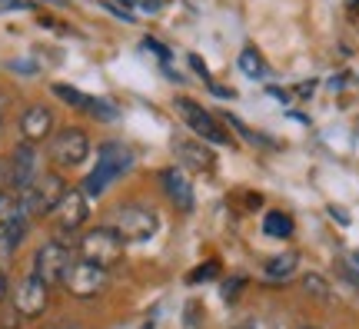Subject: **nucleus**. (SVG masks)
I'll use <instances>...</instances> for the list:
<instances>
[{
	"instance_id": "28",
	"label": "nucleus",
	"mask_w": 359,
	"mask_h": 329,
	"mask_svg": "<svg viewBox=\"0 0 359 329\" xmlns=\"http://www.w3.org/2000/svg\"><path fill=\"white\" fill-rule=\"evenodd\" d=\"M120 4H127V7H133V0H120Z\"/></svg>"
},
{
	"instance_id": "13",
	"label": "nucleus",
	"mask_w": 359,
	"mask_h": 329,
	"mask_svg": "<svg viewBox=\"0 0 359 329\" xmlns=\"http://www.w3.org/2000/svg\"><path fill=\"white\" fill-rule=\"evenodd\" d=\"M160 183H163V190H167V196L173 203H177L183 213H190L193 210V187H190V180L183 177V170H177V166H167L163 173H160Z\"/></svg>"
},
{
	"instance_id": "24",
	"label": "nucleus",
	"mask_w": 359,
	"mask_h": 329,
	"mask_svg": "<svg viewBox=\"0 0 359 329\" xmlns=\"http://www.w3.org/2000/svg\"><path fill=\"white\" fill-rule=\"evenodd\" d=\"M143 47H147V51H154V53H160L163 60H167V57H170V51H167V47H163L160 40H154V37H147V40H143Z\"/></svg>"
},
{
	"instance_id": "14",
	"label": "nucleus",
	"mask_w": 359,
	"mask_h": 329,
	"mask_svg": "<svg viewBox=\"0 0 359 329\" xmlns=\"http://www.w3.org/2000/svg\"><path fill=\"white\" fill-rule=\"evenodd\" d=\"M263 233L273 236V240H290L293 236V216L283 213V210H269L263 216Z\"/></svg>"
},
{
	"instance_id": "23",
	"label": "nucleus",
	"mask_w": 359,
	"mask_h": 329,
	"mask_svg": "<svg viewBox=\"0 0 359 329\" xmlns=\"http://www.w3.org/2000/svg\"><path fill=\"white\" fill-rule=\"evenodd\" d=\"M190 67L196 70V74H200V80H206V83H213V76L206 74V64L200 60V57H196V53H190Z\"/></svg>"
},
{
	"instance_id": "29",
	"label": "nucleus",
	"mask_w": 359,
	"mask_h": 329,
	"mask_svg": "<svg viewBox=\"0 0 359 329\" xmlns=\"http://www.w3.org/2000/svg\"><path fill=\"white\" fill-rule=\"evenodd\" d=\"M353 263H356V266H359V253H356V256H353Z\"/></svg>"
},
{
	"instance_id": "26",
	"label": "nucleus",
	"mask_w": 359,
	"mask_h": 329,
	"mask_svg": "<svg viewBox=\"0 0 359 329\" xmlns=\"http://www.w3.org/2000/svg\"><path fill=\"white\" fill-rule=\"evenodd\" d=\"M7 300V273H0V303Z\"/></svg>"
},
{
	"instance_id": "9",
	"label": "nucleus",
	"mask_w": 359,
	"mask_h": 329,
	"mask_svg": "<svg viewBox=\"0 0 359 329\" xmlns=\"http://www.w3.org/2000/svg\"><path fill=\"white\" fill-rule=\"evenodd\" d=\"M90 156V137L83 133V130H77V127H67V130H60L57 137H53V143H50V160L57 166H80L83 160Z\"/></svg>"
},
{
	"instance_id": "1",
	"label": "nucleus",
	"mask_w": 359,
	"mask_h": 329,
	"mask_svg": "<svg viewBox=\"0 0 359 329\" xmlns=\"http://www.w3.org/2000/svg\"><path fill=\"white\" fill-rule=\"evenodd\" d=\"M130 166H133V153L123 147V143H103L97 150V166L90 170L87 183H83V193L87 196H100L116 177H123Z\"/></svg>"
},
{
	"instance_id": "17",
	"label": "nucleus",
	"mask_w": 359,
	"mask_h": 329,
	"mask_svg": "<svg viewBox=\"0 0 359 329\" xmlns=\"http://www.w3.org/2000/svg\"><path fill=\"white\" fill-rule=\"evenodd\" d=\"M240 70H243L246 76H253V80H263V76L269 74L266 60H263V57H259L253 47H246V51L240 53Z\"/></svg>"
},
{
	"instance_id": "27",
	"label": "nucleus",
	"mask_w": 359,
	"mask_h": 329,
	"mask_svg": "<svg viewBox=\"0 0 359 329\" xmlns=\"http://www.w3.org/2000/svg\"><path fill=\"white\" fill-rule=\"evenodd\" d=\"M236 329H257V323H250V319H246V323H240Z\"/></svg>"
},
{
	"instance_id": "2",
	"label": "nucleus",
	"mask_w": 359,
	"mask_h": 329,
	"mask_svg": "<svg viewBox=\"0 0 359 329\" xmlns=\"http://www.w3.org/2000/svg\"><path fill=\"white\" fill-rule=\"evenodd\" d=\"M40 177V153L34 150V143H20L17 150L0 163V190H30Z\"/></svg>"
},
{
	"instance_id": "4",
	"label": "nucleus",
	"mask_w": 359,
	"mask_h": 329,
	"mask_svg": "<svg viewBox=\"0 0 359 329\" xmlns=\"http://www.w3.org/2000/svg\"><path fill=\"white\" fill-rule=\"evenodd\" d=\"M64 177H57V173H40L37 183L30 187V190L20 193V213L30 220V216H47L57 210V203L64 200Z\"/></svg>"
},
{
	"instance_id": "30",
	"label": "nucleus",
	"mask_w": 359,
	"mask_h": 329,
	"mask_svg": "<svg viewBox=\"0 0 359 329\" xmlns=\"http://www.w3.org/2000/svg\"><path fill=\"white\" fill-rule=\"evenodd\" d=\"M299 329H320V326H299Z\"/></svg>"
},
{
	"instance_id": "5",
	"label": "nucleus",
	"mask_w": 359,
	"mask_h": 329,
	"mask_svg": "<svg viewBox=\"0 0 359 329\" xmlns=\"http://www.w3.org/2000/svg\"><path fill=\"white\" fill-rule=\"evenodd\" d=\"M74 266V253H70V246L60 240H50L43 243L34 256V276L50 290V286H60L67 276V269Z\"/></svg>"
},
{
	"instance_id": "3",
	"label": "nucleus",
	"mask_w": 359,
	"mask_h": 329,
	"mask_svg": "<svg viewBox=\"0 0 359 329\" xmlns=\"http://www.w3.org/2000/svg\"><path fill=\"white\" fill-rule=\"evenodd\" d=\"M80 260L87 263L100 266V269H110L123 260V240L114 227H97V229H87L80 236Z\"/></svg>"
},
{
	"instance_id": "10",
	"label": "nucleus",
	"mask_w": 359,
	"mask_h": 329,
	"mask_svg": "<svg viewBox=\"0 0 359 329\" xmlns=\"http://www.w3.org/2000/svg\"><path fill=\"white\" fill-rule=\"evenodd\" d=\"M87 193L83 190H67L64 200L57 203V210H53V220H57V229L60 233H77L83 223H87Z\"/></svg>"
},
{
	"instance_id": "20",
	"label": "nucleus",
	"mask_w": 359,
	"mask_h": 329,
	"mask_svg": "<svg viewBox=\"0 0 359 329\" xmlns=\"http://www.w3.org/2000/svg\"><path fill=\"white\" fill-rule=\"evenodd\" d=\"M303 290L313 293V296H320V300H330V286H326V279L320 273H306L303 276Z\"/></svg>"
},
{
	"instance_id": "11",
	"label": "nucleus",
	"mask_w": 359,
	"mask_h": 329,
	"mask_svg": "<svg viewBox=\"0 0 359 329\" xmlns=\"http://www.w3.org/2000/svg\"><path fill=\"white\" fill-rule=\"evenodd\" d=\"M47 293L50 290L30 273V276L17 286V293H13V309H17L24 319H37L40 313L47 309Z\"/></svg>"
},
{
	"instance_id": "21",
	"label": "nucleus",
	"mask_w": 359,
	"mask_h": 329,
	"mask_svg": "<svg viewBox=\"0 0 359 329\" xmlns=\"http://www.w3.org/2000/svg\"><path fill=\"white\" fill-rule=\"evenodd\" d=\"M13 253H17V243H13L7 233H0V273H7V269H11Z\"/></svg>"
},
{
	"instance_id": "8",
	"label": "nucleus",
	"mask_w": 359,
	"mask_h": 329,
	"mask_svg": "<svg viewBox=\"0 0 359 329\" xmlns=\"http://www.w3.org/2000/svg\"><path fill=\"white\" fill-rule=\"evenodd\" d=\"M107 269H100V266L87 263V260H74V266L67 269L64 276V286L70 296H77V300H90V296H100L103 290H107Z\"/></svg>"
},
{
	"instance_id": "22",
	"label": "nucleus",
	"mask_w": 359,
	"mask_h": 329,
	"mask_svg": "<svg viewBox=\"0 0 359 329\" xmlns=\"http://www.w3.org/2000/svg\"><path fill=\"white\" fill-rule=\"evenodd\" d=\"M217 273H219V266H217V263L196 266L190 276H187V283H190V286H196V283H206V279H217Z\"/></svg>"
},
{
	"instance_id": "12",
	"label": "nucleus",
	"mask_w": 359,
	"mask_h": 329,
	"mask_svg": "<svg viewBox=\"0 0 359 329\" xmlns=\"http://www.w3.org/2000/svg\"><path fill=\"white\" fill-rule=\"evenodd\" d=\"M50 133H53V110L50 107H43V103L27 107L24 116H20V137H24V143H34V147H37L40 140H47Z\"/></svg>"
},
{
	"instance_id": "25",
	"label": "nucleus",
	"mask_w": 359,
	"mask_h": 329,
	"mask_svg": "<svg viewBox=\"0 0 359 329\" xmlns=\"http://www.w3.org/2000/svg\"><path fill=\"white\" fill-rule=\"evenodd\" d=\"M240 286H243V279H240V276L230 279V283L223 286V296H226V300H236V293H240Z\"/></svg>"
},
{
	"instance_id": "7",
	"label": "nucleus",
	"mask_w": 359,
	"mask_h": 329,
	"mask_svg": "<svg viewBox=\"0 0 359 329\" xmlns=\"http://www.w3.org/2000/svg\"><path fill=\"white\" fill-rule=\"evenodd\" d=\"M173 107H177V114L183 116V123H187V127H190L196 137L203 140V143H213V147H226V143H230V133L219 127L217 116L210 114V110H203L200 103H193V100H177Z\"/></svg>"
},
{
	"instance_id": "6",
	"label": "nucleus",
	"mask_w": 359,
	"mask_h": 329,
	"mask_svg": "<svg viewBox=\"0 0 359 329\" xmlns=\"http://www.w3.org/2000/svg\"><path fill=\"white\" fill-rule=\"evenodd\" d=\"M160 227V220L150 206H140V203H130V206H120L114 216V229L120 233V240L123 243H143L150 240Z\"/></svg>"
},
{
	"instance_id": "18",
	"label": "nucleus",
	"mask_w": 359,
	"mask_h": 329,
	"mask_svg": "<svg viewBox=\"0 0 359 329\" xmlns=\"http://www.w3.org/2000/svg\"><path fill=\"white\" fill-rule=\"evenodd\" d=\"M20 200H13L11 193L0 190V233H7L11 229V223H17L20 220Z\"/></svg>"
},
{
	"instance_id": "16",
	"label": "nucleus",
	"mask_w": 359,
	"mask_h": 329,
	"mask_svg": "<svg viewBox=\"0 0 359 329\" xmlns=\"http://www.w3.org/2000/svg\"><path fill=\"white\" fill-rule=\"evenodd\" d=\"M296 263H299V256L296 253H280V256H269L266 260V276L269 279H286L296 273Z\"/></svg>"
},
{
	"instance_id": "31",
	"label": "nucleus",
	"mask_w": 359,
	"mask_h": 329,
	"mask_svg": "<svg viewBox=\"0 0 359 329\" xmlns=\"http://www.w3.org/2000/svg\"><path fill=\"white\" fill-rule=\"evenodd\" d=\"M0 130H4V116H0Z\"/></svg>"
},
{
	"instance_id": "15",
	"label": "nucleus",
	"mask_w": 359,
	"mask_h": 329,
	"mask_svg": "<svg viewBox=\"0 0 359 329\" xmlns=\"http://www.w3.org/2000/svg\"><path fill=\"white\" fill-rule=\"evenodd\" d=\"M180 150V160L187 166H193V170H213V153L206 150V147H196V143H177Z\"/></svg>"
},
{
	"instance_id": "19",
	"label": "nucleus",
	"mask_w": 359,
	"mask_h": 329,
	"mask_svg": "<svg viewBox=\"0 0 359 329\" xmlns=\"http://www.w3.org/2000/svg\"><path fill=\"white\" fill-rule=\"evenodd\" d=\"M53 93H57V97H60L64 103L77 107V110H87V107H90V97H87V93H80V90L70 87V83H53Z\"/></svg>"
}]
</instances>
